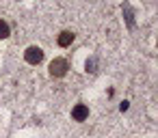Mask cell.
Here are the masks:
<instances>
[{
  "label": "cell",
  "instance_id": "7",
  "mask_svg": "<svg viewBox=\"0 0 158 138\" xmlns=\"http://www.w3.org/2000/svg\"><path fill=\"white\" fill-rule=\"evenodd\" d=\"M85 67H87V71H91V73H95V71H98V58H95V56H93V58H89Z\"/></svg>",
  "mask_w": 158,
  "mask_h": 138
},
{
  "label": "cell",
  "instance_id": "3",
  "mask_svg": "<svg viewBox=\"0 0 158 138\" xmlns=\"http://www.w3.org/2000/svg\"><path fill=\"white\" fill-rule=\"evenodd\" d=\"M72 119L78 121V123L87 121V119H89V108H87L85 104H76V106L72 108Z\"/></svg>",
  "mask_w": 158,
  "mask_h": 138
},
{
  "label": "cell",
  "instance_id": "5",
  "mask_svg": "<svg viewBox=\"0 0 158 138\" xmlns=\"http://www.w3.org/2000/svg\"><path fill=\"white\" fill-rule=\"evenodd\" d=\"M121 11H123L126 22H128V28H134V13H132V7H130L128 2H123V5H121Z\"/></svg>",
  "mask_w": 158,
  "mask_h": 138
},
{
  "label": "cell",
  "instance_id": "2",
  "mask_svg": "<svg viewBox=\"0 0 158 138\" xmlns=\"http://www.w3.org/2000/svg\"><path fill=\"white\" fill-rule=\"evenodd\" d=\"M24 61H26L28 65H39V63L44 61V50L37 48V45L26 48V52H24Z\"/></svg>",
  "mask_w": 158,
  "mask_h": 138
},
{
  "label": "cell",
  "instance_id": "1",
  "mask_svg": "<svg viewBox=\"0 0 158 138\" xmlns=\"http://www.w3.org/2000/svg\"><path fill=\"white\" fill-rule=\"evenodd\" d=\"M67 69H69V63H67L65 58H54V61L48 65V71H50L52 78H63V76L67 73Z\"/></svg>",
  "mask_w": 158,
  "mask_h": 138
},
{
  "label": "cell",
  "instance_id": "6",
  "mask_svg": "<svg viewBox=\"0 0 158 138\" xmlns=\"http://www.w3.org/2000/svg\"><path fill=\"white\" fill-rule=\"evenodd\" d=\"M9 35H11V26L5 20H0V39H7Z\"/></svg>",
  "mask_w": 158,
  "mask_h": 138
},
{
  "label": "cell",
  "instance_id": "4",
  "mask_svg": "<svg viewBox=\"0 0 158 138\" xmlns=\"http://www.w3.org/2000/svg\"><path fill=\"white\" fill-rule=\"evenodd\" d=\"M74 39H76V35H74L72 30H63V33L56 37V43H59L61 48H67V45H72V43H74Z\"/></svg>",
  "mask_w": 158,
  "mask_h": 138
},
{
  "label": "cell",
  "instance_id": "8",
  "mask_svg": "<svg viewBox=\"0 0 158 138\" xmlns=\"http://www.w3.org/2000/svg\"><path fill=\"white\" fill-rule=\"evenodd\" d=\"M128 106H130L128 101H121V104H119V110H121V112H126V110H128Z\"/></svg>",
  "mask_w": 158,
  "mask_h": 138
}]
</instances>
